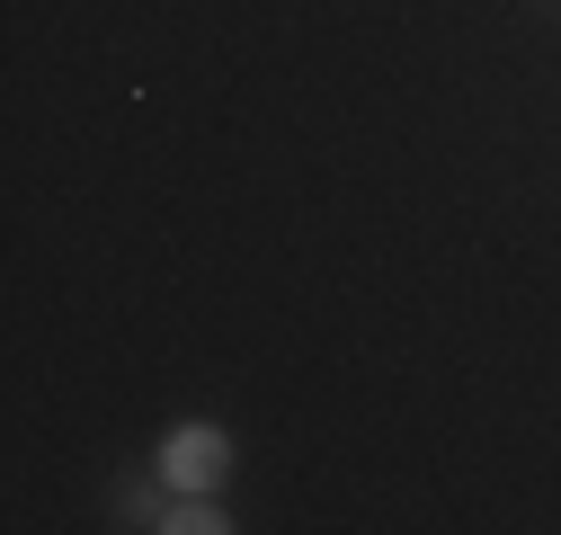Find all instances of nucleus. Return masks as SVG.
I'll list each match as a JSON object with an SVG mask.
<instances>
[{
	"label": "nucleus",
	"mask_w": 561,
	"mask_h": 535,
	"mask_svg": "<svg viewBox=\"0 0 561 535\" xmlns=\"http://www.w3.org/2000/svg\"><path fill=\"white\" fill-rule=\"evenodd\" d=\"M161 474H170V491H205V482L224 474V429H205V420L170 429V446H161Z\"/></svg>",
	"instance_id": "nucleus-1"
},
{
	"label": "nucleus",
	"mask_w": 561,
	"mask_h": 535,
	"mask_svg": "<svg viewBox=\"0 0 561 535\" xmlns=\"http://www.w3.org/2000/svg\"><path fill=\"white\" fill-rule=\"evenodd\" d=\"M161 526H170V535H224L232 517H215V509H205V500H187V509H179V517H161Z\"/></svg>",
	"instance_id": "nucleus-2"
}]
</instances>
